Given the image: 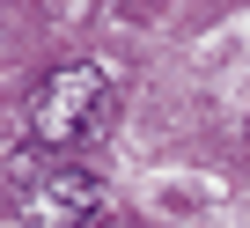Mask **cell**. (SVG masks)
<instances>
[{"label": "cell", "instance_id": "obj_1", "mask_svg": "<svg viewBox=\"0 0 250 228\" xmlns=\"http://www.w3.org/2000/svg\"><path fill=\"white\" fill-rule=\"evenodd\" d=\"M110 125H118V74H110L103 59H66V66H52V74L37 81V96H30V133H37V147H52V155L88 147V140H103Z\"/></svg>", "mask_w": 250, "mask_h": 228}, {"label": "cell", "instance_id": "obj_2", "mask_svg": "<svg viewBox=\"0 0 250 228\" xmlns=\"http://www.w3.org/2000/svg\"><path fill=\"white\" fill-rule=\"evenodd\" d=\"M103 206H110L103 177H88V169H52V177L30 191V228H88Z\"/></svg>", "mask_w": 250, "mask_h": 228}]
</instances>
